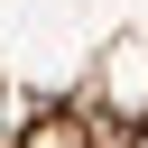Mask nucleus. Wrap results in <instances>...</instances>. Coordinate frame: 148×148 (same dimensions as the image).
I'll list each match as a JSON object with an SVG mask.
<instances>
[{
	"instance_id": "f257e3e1",
	"label": "nucleus",
	"mask_w": 148,
	"mask_h": 148,
	"mask_svg": "<svg viewBox=\"0 0 148 148\" xmlns=\"http://www.w3.org/2000/svg\"><path fill=\"white\" fill-rule=\"evenodd\" d=\"M0 148H148V0H0Z\"/></svg>"
}]
</instances>
